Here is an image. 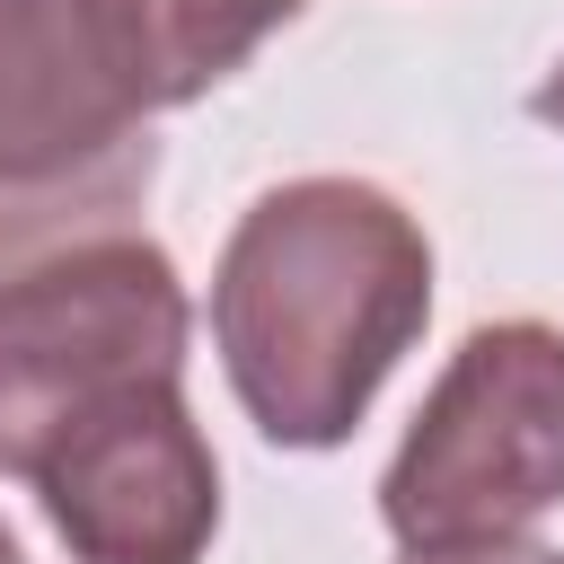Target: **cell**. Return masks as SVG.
Wrapping results in <instances>:
<instances>
[{
  "label": "cell",
  "mask_w": 564,
  "mask_h": 564,
  "mask_svg": "<svg viewBox=\"0 0 564 564\" xmlns=\"http://www.w3.org/2000/svg\"><path fill=\"white\" fill-rule=\"evenodd\" d=\"M0 564H26V555H18V538H9V520H0Z\"/></svg>",
  "instance_id": "obj_10"
},
{
  "label": "cell",
  "mask_w": 564,
  "mask_h": 564,
  "mask_svg": "<svg viewBox=\"0 0 564 564\" xmlns=\"http://www.w3.org/2000/svg\"><path fill=\"white\" fill-rule=\"evenodd\" d=\"M123 141H141V106L88 26V0H0V176L53 185Z\"/></svg>",
  "instance_id": "obj_5"
},
{
  "label": "cell",
  "mask_w": 564,
  "mask_h": 564,
  "mask_svg": "<svg viewBox=\"0 0 564 564\" xmlns=\"http://www.w3.org/2000/svg\"><path fill=\"white\" fill-rule=\"evenodd\" d=\"M432 317L414 212L361 176H291L247 203L212 273V344L247 423L282 449H335Z\"/></svg>",
  "instance_id": "obj_1"
},
{
  "label": "cell",
  "mask_w": 564,
  "mask_h": 564,
  "mask_svg": "<svg viewBox=\"0 0 564 564\" xmlns=\"http://www.w3.org/2000/svg\"><path fill=\"white\" fill-rule=\"evenodd\" d=\"M79 564H203L220 529V458L185 379H141L26 476Z\"/></svg>",
  "instance_id": "obj_4"
},
{
  "label": "cell",
  "mask_w": 564,
  "mask_h": 564,
  "mask_svg": "<svg viewBox=\"0 0 564 564\" xmlns=\"http://www.w3.org/2000/svg\"><path fill=\"white\" fill-rule=\"evenodd\" d=\"M291 18L300 0H88V26L141 115L194 106Z\"/></svg>",
  "instance_id": "obj_6"
},
{
  "label": "cell",
  "mask_w": 564,
  "mask_h": 564,
  "mask_svg": "<svg viewBox=\"0 0 564 564\" xmlns=\"http://www.w3.org/2000/svg\"><path fill=\"white\" fill-rule=\"evenodd\" d=\"M529 115H538V123H555V132H564V62H555V70H546V79H538V97H529Z\"/></svg>",
  "instance_id": "obj_9"
},
{
  "label": "cell",
  "mask_w": 564,
  "mask_h": 564,
  "mask_svg": "<svg viewBox=\"0 0 564 564\" xmlns=\"http://www.w3.org/2000/svg\"><path fill=\"white\" fill-rule=\"evenodd\" d=\"M159 176V150L150 141H123L115 159L79 167V176H53V185H9L0 176V282H18L26 264L97 238V229H123V212L150 194Z\"/></svg>",
  "instance_id": "obj_7"
},
{
  "label": "cell",
  "mask_w": 564,
  "mask_h": 564,
  "mask_svg": "<svg viewBox=\"0 0 564 564\" xmlns=\"http://www.w3.org/2000/svg\"><path fill=\"white\" fill-rule=\"evenodd\" d=\"M405 564H564V546H467V555H405Z\"/></svg>",
  "instance_id": "obj_8"
},
{
  "label": "cell",
  "mask_w": 564,
  "mask_h": 564,
  "mask_svg": "<svg viewBox=\"0 0 564 564\" xmlns=\"http://www.w3.org/2000/svg\"><path fill=\"white\" fill-rule=\"evenodd\" d=\"M564 502V326H476L432 379L405 449L379 476V520L405 555L511 546Z\"/></svg>",
  "instance_id": "obj_2"
},
{
  "label": "cell",
  "mask_w": 564,
  "mask_h": 564,
  "mask_svg": "<svg viewBox=\"0 0 564 564\" xmlns=\"http://www.w3.org/2000/svg\"><path fill=\"white\" fill-rule=\"evenodd\" d=\"M141 379H185V282L167 247L97 229L0 282V476H35L53 441Z\"/></svg>",
  "instance_id": "obj_3"
}]
</instances>
